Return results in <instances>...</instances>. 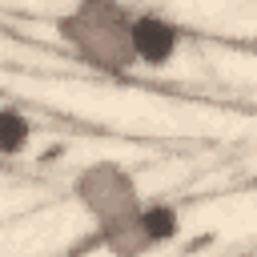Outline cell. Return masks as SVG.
<instances>
[{
  "label": "cell",
  "instance_id": "obj_1",
  "mask_svg": "<svg viewBox=\"0 0 257 257\" xmlns=\"http://www.w3.org/2000/svg\"><path fill=\"white\" fill-rule=\"evenodd\" d=\"M56 36L76 64L100 76H128L133 52V8L124 0H72L56 16Z\"/></svg>",
  "mask_w": 257,
  "mask_h": 257
},
{
  "label": "cell",
  "instance_id": "obj_4",
  "mask_svg": "<svg viewBox=\"0 0 257 257\" xmlns=\"http://www.w3.org/2000/svg\"><path fill=\"white\" fill-rule=\"evenodd\" d=\"M32 133H36V124L28 120V112L0 104V157H20L32 145Z\"/></svg>",
  "mask_w": 257,
  "mask_h": 257
},
{
  "label": "cell",
  "instance_id": "obj_5",
  "mask_svg": "<svg viewBox=\"0 0 257 257\" xmlns=\"http://www.w3.org/2000/svg\"><path fill=\"white\" fill-rule=\"evenodd\" d=\"M141 217H145V229H149V237H153L157 249L161 245H173L181 237V213H177L173 201H145Z\"/></svg>",
  "mask_w": 257,
  "mask_h": 257
},
{
  "label": "cell",
  "instance_id": "obj_3",
  "mask_svg": "<svg viewBox=\"0 0 257 257\" xmlns=\"http://www.w3.org/2000/svg\"><path fill=\"white\" fill-rule=\"evenodd\" d=\"M181 24L165 12L141 8L133 12V52H137V68H169L181 52Z\"/></svg>",
  "mask_w": 257,
  "mask_h": 257
},
{
  "label": "cell",
  "instance_id": "obj_2",
  "mask_svg": "<svg viewBox=\"0 0 257 257\" xmlns=\"http://www.w3.org/2000/svg\"><path fill=\"white\" fill-rule=\"evenodd\" d=\"M72 201L84 209L92 229L104 233V229H116V225L133 221L141 213V205H145V193H141L137 177L120 161H92V165L76 169Z\"/></svg>",
  "mask_w": 257,
  "mask_h": 257
}]
</instances>
